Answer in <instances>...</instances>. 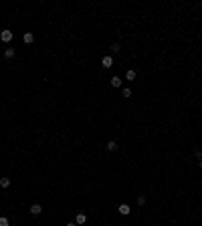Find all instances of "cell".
I'll use <instances>...</instances> for the list:
<instances>
[{
	"label": "cell",
	"mask_w": 202,
	"mask_h": 226,
	"mask_svg": "<svg viewBox=\"0 0 202 226\" xmlns=\"http://www.w3.org/2000/svg\"><path fill=\"white\" fill-rule=\"evenodd\" d=\"M12 36H14V34H12V30L4 28V30L0 33V41H2V43H10V41H12Z\"/></svg>",
	"instance_id": "obj_1"
},
{
	"label": "cell",
	"mask_w": 202,
	"mask_h": 226,
	"mask_svg": "<svg viewBox=\"0 0 202 226\" xmlns=\"http://www.w3.org/2000/svg\"><path fill=\"white\" fill-rule=\"evenodd\" d=\"M101 65H103V69H111L113 67V56H103V59H101Z\"/></svg>",
	"instance_id": "obj_2"
},
{
	"label": "cell",
	"mask_w": 202,
	"mask_h": 226,
	"mask_svg": "<svg viewBox=\"0 0 202 226\" xmlns=\"http://www.w3.org/2000/svg\"><path fill=\"white\" fill-rule=\"evenodd\" d=\"M75 222H77V226L85 224V222H87V214H85V212H79V214L75 216Z\"/></svg>",
	"instance_id": "obj_3"
},
{
	"label": "cell",
	"mask_w": 202,
	"mask_h": 226,
	"mask_svg": "<svg viewBox=\"0 0 202 226\" xmlns=\"http://www.w3.org/2000/svg\"><path fill=\"white\" fill-rule=\"evenodd\" d=\"M28 212H31V214H33V216H39V214H41V212H43V206H41V204H33Z\"/></svg>",
	"instance_id": "obj_4"
},
{
	"label": "cell",
	"mask_w": 202,
	"mask_h": 226,
	"mask_svg": "<svg viewBox=\"0 0 202 226\" xmlns=\"http://www.w3.org/2000/svg\"><path fill=\"white\" fill-rule=\"evenodd\" d=\"M117 212H119L121 216H127L129 212H132V208H129L127 204H119V208H117Z\"/></svg>",
	"instance_id": "obj_5"
},
{
	"label": "cell",
	"mask_w": 202,
	"mask_h": 226,
	"mask_svg": "<svg viewBox=\"0 0 202 226\" xmlns=\"http://www.w3.org/2000/svg\"><path fill=\"white\" fill-rule=\"evenodd\" d=\"M23 41L26 43V45H31V43H34V34H33V33H24Z\"/></svg>",
	"instance_id": "obj_6"
},
{
	"label": "cell",
	"mask_w": 202,
	"mask_h": 226,
	"mask_svg": "<svg viewBox=\"0 0 202 226\" xmlns=\"http://www.w3.org/2000/svg\"><path fill=\"white\" fill-rule=\"evenodd\" d=\"M109 83H111V87H115V89H117V87H121V79H119L117 75H115V77H111V81H109Z\"/></svg>",
	"instance_id": "obj_7"
},
{
	"label": "cell",
	"mask_w": 202,
	"mask_h": 226,
	"mask_svg": "<svg viewBox=\"0 0 202 226\" xmlns=\"http://www.w3.org/2000/svg\"><path fill=\"white\" fill-rule=\"evenodd\" d=\"M135 77H137V73H135L134 69H129V71H127V73H125V79H127V81H134Z\"/></svg>",
	"instance_id": "obj_8"
},
{
	"label": "cell",
	"mask_w": 202,
	"mask_h": 226,
	"mask_svg": "<svg viewBox=\"0 0 202 226\" xmlns=\"http://www.w3.org/2000/svg\"><path fill=\"white\" fill-rule=\"evenodd\" d=\"M0 188H10V178H0Z\"/></svg>",
	"instance_id": "obj_9"
},
{
	"label": "cell",
	"mask_w": 202,
	"mask_h": 226,
	"mask_svg": "<svg viewBox=\"0 0 202 226\" xmlns=\"http://www.w3.org/2000/svg\"><path fill=\"white\" fill-rule=\"evenodd\" d=\"M14 55H16L14 49H4V56H6V59H14Z\"/></svg>",
	"instance_id": "obj_10"
},
{
	"label": "cell",
	"mask_w": 202,
	"mask_h": 226,
	"mask_svg": "<svg viewBox=\"0 0 202 226\" xmlns=\"http://www.w3.org/2000/svg\"><path fill=\"white\" fill-rule=\"evenodd\" d=\"M107 149H109V151H115V149H117V141H107Z\"/></svg>",
	"instance_id": "obj_11"
},
{
	"label": "cell",
	"mask_w": 202,
	"mask_h": 226,
	"mask_svg": "<svg viewBox=\"0 0 202 226\" xmlns=\"http://www.w3.org/2000/svg\"><path fill=\"white\" fill-rule=\"evenodd\" d=\"M121 95H124V97H132V89H129V87H124V89H121Z\"/></svg>",
	"instance_id": "obj_12"
},
{
	"label": "cell",
	"mask_w": 202,
	"mask_h": 226,
	"mask_svg": "<svg viewBox=\"0 0 202 226\" xmlns=\"http://www.w3.org/2000/svg\"><path fill=\"white\" fill-rule=\"evenodd\" d=\"M0 226H10V222H8L6 216H0Z\"/></svg>",
	"instance_id": "obj_13"
},
{
	"label": "cell",
	"mask_w": 202,
	"mask_h": 226,
	"mask_svg": "<svg viewBox=\"0 0 202 226\" xmlns=\"http://www.w3.org/2000/svg\"><path fill=\"white\" fill-rule=\"evenodd\" d=\"M109 51H111L113 55H115V53H119L121 49H119V45H111V46H109Z\"/></svg>",
	"instance_id": "obj_14"
},
{
	"label": "cell",
	"mask_w": 202,
	"mask_h": 226,
	"mask_svg": "<svg viewBox=\"0 0 202 226\" xmlns=\"http://www.w3.org/2000/svg\"><path fill=\"white\" fill-rule=\"evenodd\" d=\"M137 204L144 206V204H146V196H137Z\"/></svg>",
	"instance_id": "obj_15"
},
{
	"label": "cell",
	"mask_w": 202,
	"mask_h": 226,
	"mask_svg": "<svg viewBox=\"0 0 202 226\" xmlns=\"http://www.w3.org/2000/svg\"><path fill=\"white\" fill-rule=\"evenodd\" d=\"M196 158L202 159V149H196Z\"/></svg>",
	"instance_id": "obj_16"
},
{
	"label": "cell",
	"mask_w": 202,
	"mask_h": 226,
	"mask_svg": "<svg viewBox=\"0 0 202 226\" xmlns=\"http://www.w3.org/2000/svg\"><path fill=\"white\" fill-rule=\"evenodd\" d=\"M67 226H77V222H67Z\"/></svg>",
	"instance_id": "obj_17"
},
{
	"label": "cell",
	"mask_w": 202,
	"mask_h": 226,
	"mask_svg": "<svg viewBox=\"0 0 202 226\" xmlns=\"http://www.w3.org/2000/svg\"><path fill=\"white\" fill-rule=\"evenodd\" d=\"M198 168H200V170H202V159H200V162H198Z\"/></svg>",
	"instance_id": "obj_18"
}]
</instances>
